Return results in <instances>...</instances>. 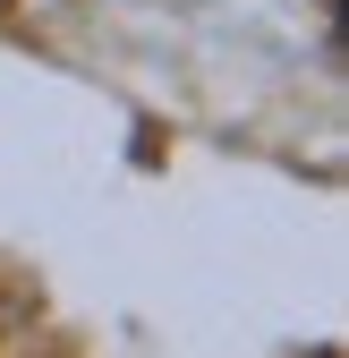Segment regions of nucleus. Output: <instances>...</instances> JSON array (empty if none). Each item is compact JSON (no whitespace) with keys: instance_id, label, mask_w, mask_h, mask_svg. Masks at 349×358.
Here are the masks:
<instances>
[]
</instances>
